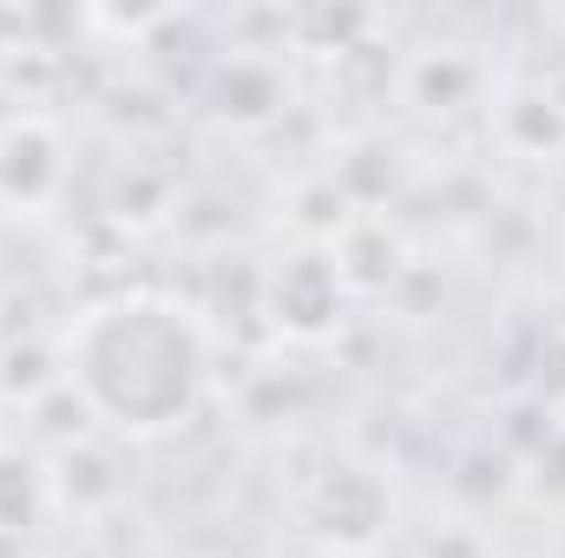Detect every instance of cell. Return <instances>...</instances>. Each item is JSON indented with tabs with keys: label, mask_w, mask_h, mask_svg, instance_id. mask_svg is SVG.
Returning <instances> with one entry per match:
<instances>
[{
	"label": "cell",
	"mask_w": 565,
	"mask_h": 558,
	"mask_svg": "<svg viewBox=\"0 0 565 558\" xmlns=\"http://www.w3.org/2000/svg\"><path fill=\"white\" fill-rule=\"evenodd\" d=\"M60 368L93 420L151 440L198 415L211 388V335L178 296L126 289L79 309V322L60 342Z\"/></svg>",
	"instance_id": "1"
},
{
	"label": "cell",
	"mask_w": 565,
	"mask_h": 558,
	"mask_svg": "<svg viewBox=\"0 0 565 558\" xmlns=\"http://www.w3.org/2000/svg\"><path fill=\"white\" fill-rule=\"evenodd\" d=\"M66 178V144L40 119H13L0 132V197L7 204H46Z\"/></svg>",
	"instance_id": "2"
}]
</instances>
